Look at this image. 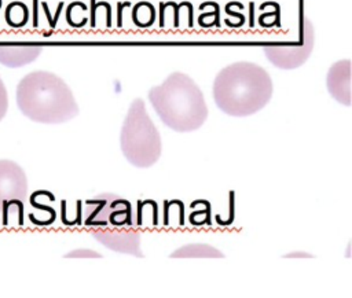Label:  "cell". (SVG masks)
<instances>
[{
    "instance_id": "6da1fadb",
    "label": "cell",
    "mask_w": 352,
    "mask_h": 298,
    "mask_svg": "<svg viewBox=\"0 0 352 298\" xmlns=\"http://www.w3.org/2000/svg\"><path fill=\"white\" fill-rule=\"evenodd\" d=\"M272 96L268 71L252 62H235L221 69L213 81L216 106L228 115L248 117L261 110Z\"/></svg>"
},
{
    "instance_id": "7a4b0ae2",
    "label": "cell",
    "mask_w": 352,
    "mask_h": 298,
    "mask_svg": "<svg viewBox=\"0 0 352 298\" xmlns=\"http://www.w3.org/2000/svg\"><path fill=\"white\" fill-rule=\"evenodd\" d=\"M15 98L21 113L34 122L62 124L78 114L72 89L51 71L26 74L16 85Z\"/></svg>"
},
{
    "instance_id": "3957f363",
    "label": "cell",
    "mask_w": 352,
    "mask_h": 298,
    "mask_svg": "<svg viewBox=\"0 0 352 298\" xmlns=\"http://www.w3.org/2000/svg\"><path fill=\"white\" fill-rule=\"evenodd\" d=\"M148 100L161 121L177 132L195 130L208 117V106L201 88L182 71L169 74L161 85L153 87Z\"/></svg>"
},
{
    "instance_id": "277c9868",
    "label": "cell",
    "mask_w": 352,
    "mask_h": 298,
    "mask_svg": "<svg viewBox=\"0 0 352 298\" xmlns=\"http://www.w3.org/2000/svg\"><path fill=\"white\" fill-rule=\"evenodd\" d=\"M120 147L128 162L142 169L154 165L161 155V135L140 98L128 108L120 132Z\"/></svg>"
},
{
    "instance_id": "5b68a950",
    "label": "cell",
    "mask_w": 352,
    "mask_h": 298,
    "mask_svg": "<svg viewBox=\"0 0 352 298\" xmlns=\"http://www.w3.org/2000/svg\"><path fill=\"white\" fill-rule=\"evenodd\" d=\"M314 27L309 21L302 23V40L300 45H267L264 54L268 60L279 69L292 70L301 66L311 55L314 49Z\"/></svg>"
},
{
    "instance_id": "8992f818",
    "label": "cell",
    "mask_w": 352,
    "mask_h": 298,
    "mask_svg": "<svg viewBox=\"0 0 352 298\" xmlns=\"http://www.w3.org/2000/svg\"><path fill=\"white\" fill-rule=\"evenodd\" d=\"M28 179L23 169L14 161L0 159V203L25 200Z\"/></svg>"
},
{
    "instance_id": "52a82bcc",
    "label": "cell",
    "mask_w": 352,
    "mask_h": 298,
    "mask_svg": "<svg viewBox=\"0 0 352 298\" xmlns=\"http://www.w3.org/2000/svg\"><path fill=\"white\" fill-rule=\"evenodd\" d=\"M94 238L107 249L117 253L144 257L140 251V233L135 229H107L100 228L94 231Z\"/></svg>"
},
{
    "instance_id": "ba28073f",
    "label": "cell",
    "mask_w": 352,
    "mask_h": 298,
    "mask_svg": "<svg viewBox=\"0 0 352 298\" xmlns=\"http://www.w3.org/2000/svg\"><path fill=\"white\" fill-rule=\"evenodd\" d=\"M326 85L329 93L340 103L351 104V60L336 62L327 71Z\"/></svg>"
},
{
    "instance_id": "9c48e42d",
    "label": "cell",
    "mask_w": 352,
    "mask_h": 298,
    "mask_svg": "<svg viewBox=\"0 0 352 298\" xmlns=\"http://www.w3.org/2000/svg\"><path fill=\"white\" fill-rule=\"evenodd\" d=\"M88 203L94 205V210L92 213L88 214L87 217V224L89 225H98V224H102V225H106L110 218V214L107 211H113L116 214H126L128 220H129V211L131 210H117V207H122V206H129V203L120 198L118 195L116 194H103L100 196H96L95 200H88Z\"/></svg>"
},
{
    "instance_id": "30bf717a",
    "label": "cell",
    "mask_w": 352,
    "mask_h": 298,
    "mask_svg": "<svg viewBox=\"0 0 352 298\" xmlns=\"http://www.w3.org/2000/svg\"><path fill=\"white\" fill-rule=\"evenodd\" d=\"M40 45H11L0 44V63L7 67H22L32 63L41 54Z\"/></svg>"
},
{
    "instance_id": "8fae6325",
    "label": "cell",
    "mask_w": 352,
    "mask_h": 298,
    "mask_svg": "<svg viewBox=\"0 0 352 298\" xmlns=\"http://www.w3.org/2000/svg\"><path fill=\"white\" fill-rule=\"evenodd\" d=\"M172 258H223L224 254L216 247L205 243H191L182 246L170 254Z\"/></svg>"
},
{
    "instance_id": "7c38bea8",
    "label": "cell",
    "mask_w": 352,
    "mask_h": 298,
    "mask_svg": "<svg viewBox=\"0 0 352 298\" xmlns=\"http://www.w3.org/2000/svg\"><path fill=\"white\" fill-rule=\"evenodd\" d=\"M65 257H67V258H100L102 254L98 251H94V250H88V249H77V250L67 253Z\"/></svg>"
},
{
    "instance_id": "4fadbf2b",
    "label": "cell",
    "mask_w": 352,
    "mask_h": 298,
    "mask_svg": "<svg viewBox=\"0 0 352 298\" xmlns=\"http://www.w3.org/2000/svg\"><path fill=\"white\" fill-rule=\"evenodd\" d=\"M7 108H8V95H7L6 85H4L3 80L0 78V121L7 114Z\"/></svg>"
},
{
    "instance_id": "5bb4252c",
    "label": "cell",
    "mask_w": 352,
    "mask_h": 298,
    "mask_svg": "<svg viewBox=\"0 0 352 298\" xmlns=\"http://www.w3.org/2000/svg\"><path fill=\"white\" fill-rule=\"evenodd\" d=\"M286 258H312L314 255L309 253H304V251H292L289 254L285 255Z\"/></svg>"
}]
</instances>
